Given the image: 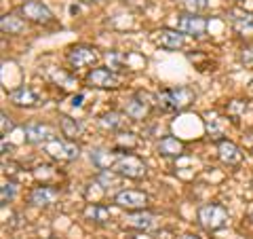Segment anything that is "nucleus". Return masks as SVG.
<instances>
[{
	"mask_svg": "<svg viewBox=\"0 0 253 239\" xmlns=\"http://www.w3.org/2000/svg\"><path fill=\"white\" fill-rule=\"evenodd\" d=\"M112 172H116L121 178H129V180H144L148 176L146 163L133 153H121V157L116 159V163L112 167Z\"/></svg>",
	"mask_w": 253,
	"mask_h": 239,
	"instance_id": "3",
	"label": "nucleus"
},
{
	"mask_svg": "<svg viewBox=\"0 0 253 239\" xmlns=\"http://www.w3.org/2000/svg\"><path fill=\"white\" fill-rule=\"evenodd\" d=\"M125 125V115L123 113H116V110H112V113H106L99 117V127L101 129H108V131H121Z\"/></svg>",
	"mask_w": 253,
	"mask_h": 239,
	"instance_id": "23",
	"label": "nucleus"
},
{
	"mask_svg": "<svg viewBox=\"0 0 253 239\" xmlns=\"http://www.w3.org/2000/svg\"><path fill=\"white\" fill-rule=\"evenodd\" d=\"M123 61V55L121 53H108V68L112 70H121L118 68V63Z\"/></svg>",
	"mask_w": 253,
	"mask_h": 239,
	"instance_id": "30",
	"label": "nucleus"
},
{
	"mask_svg": "<svg viewBox=\"0 0 253 239\" xmlns=\"http://www.w3.org/2000/svg\"><path fill=\"white\" fill-rule=\"evenodd\" d=\"M89 157H91V163L101 172V170H112L121 153L118 150H108V148H91Z\"/></svg>",
	"mask_w": 253,
	"mask_h": 239,
	"instance_id": "18",
	"label": "nucleus"
},
{
	"mask_svg": "<svg viewBox=\"0 0 253 239\" xmlns=\"http://www.w3.org/2000/svg\"><path fill=\"white\" fill-rule=\"evenodd\" d=\"M179 6L184 9V13L203 15L211 6V0H179Z\"/></svg>",
	"mask_w": 253,
	"mask_h": 239,
	"instance_id": "24",
	"label": "nucleus"
},
{
	"mask_svg": "<svg viewBox=\"0 0 253 239\" xmlns=\"http://www.w3.org/2000/svg\"><path fill=\"white\" fill-rule=\"evenodd\" d=\"M53 138H57L55 135V129L49 125V123H28L23 127V140L28 142V144H46V142H51Z\"/></svg>",
	"mask_w": 253,
	"mask_h": 239,
	"instance_id": "12",
	"label": "nucleus"
},
{
	"mask_svg": "<svg viewBox=\"0 0 253 239\" xmlns=\"http://www.w3.org/2000/svg\"><path fill=\"white\" fill-rule=\"evenodd\" d=\"M68 61L72 68H89V66H95V63L99 61V51L95 49V47H89V45H76L72 49L68 51Z\"/></svg>",
	"mask_w": 253,
	"mask_h": 239,
	"instance_id": "10",
	"label": "nucleus"
},
{
	"mask_svg": "<svg viewBox=\"0 0 253 239\" xmlns=\"http://www.w3.org/2000/svg\"><path fill=\"white\" fill-rule=\"evenodd\" d=\"M59 127H61V133L66 135L68 140H76L78 135L83 133V125L68 115H59Z\"/></svg>",
	"mask_w": 253,
	"mask_h": 239,
	"instance_id": "22",
	"label": "nucleus"
},
{
	"mask_svg": "<svg viewBox=\"0 0 253 239\" xmlns=\"http://www.w3.org/2000/svg\"><path fill=\"white\" fill-rule=\"evenodd\" d=\"M9 98L15 106H21V108H36L41 104V95H38L32 87H17V89H13L9 93Z\"/></svg>",
	"mask_w": 253,
	"mask_h": 239,
	"instance_id": "15",
	"label": "nucleus"
},
{
	"mask_svg": "<svg viewBox=\"0 0 253 239\" xmlns=\"http://www.w3.org/2000/svg\"><path fill=\"white\" fill-rule=\"evenodd\" d=\"M125 4L133 11H144L148 9V0H125Z\"/></svg>",
	"mask_w": 253,
	"mask_h": 239,
	"instance_id": "29",
	"label": "nucleus"
},
{
	"mask_svg": "<svg viewBox=\"0 0 253 239\" xmlns=\"http://www.w3.org/2000/svg\"><path fill=\"white\" fill-rule=\"evenodd\" d=\"M15 193H17V184H15L13 180L4 182L2 188H0V203H2V205H9L13 199H15Z\"/></svg>",
	"mask_w": 253,
	"mask_h": 239,
	"instance_id": "26",
	"label": "nucleus"
},
{
	"mask_svg": "<svg viewBox=\"0 0 253 239\" xmlns=\"http://www.w3.org/2000/svg\"><path fill=\"white\" fill-rule=\"evenodd\" d=\"M61 195V190L53 184H38L30 190L28 195V203L32 208H51Z\"/></svg>",
	"mask_w": 253,
	"mask_h": 239,
	"instance_id": "11",
	"label": "nucleus"
},
{
	"mask_svg": "<svg viewBox=\"0 0 253 239\" xmlns=\"http://www.w3.org/2000/svg\"><path fill=\"white\" fill-rule=\"evenodd\" d=\"M194 100H196L194 89H190L186 85H179V87H171V89L156 93V108H161L163 113H181Z\"/></svg>",
	"mask_w": 253,
	"mask_h": 239,
	"instance_id": "1",
	"label": "nucleus"
},
{
	"mask_svg": "<svg viewBox=\"0 0 253 239\" xmlns=\"http://www.w3.org/2000/svg\"><path fill=\"white\" fill-rule=\"evenodd\" d=\"M137 138H135V133H129V131H121L116 135V148L114 150H121V148H126V153L133 148H137Z\"/></svg>",
	"mask_w": 253,
	"mask_h": 239,
	"instance_id": "25",
	"label": "nucleus"
},
{
	"mask_svg": "<svg viewBox=\"0 0 253 239\" xmlns=\"http://www.w3.org/2000/svg\"><path fill=\"white\" fill-rule=\"evenodd\" d=\"M72 106H83V95H74V100H72Z\"/></svg>",
	"mask_w": 253,
	"mask_h": 239,
	"instance_id": "31",
	"label": "nucleus"
},
{
	"mask_svg": "<svg viewBox=\"0 0 253 239\" xmlns=\"http://www.w3.org/2000/svg\"><path fill=\"white\" fill-rule=\"evenodd\" d=\"M207 28H209V21L205 19L203 15H196V13H179L177 15V30L184 32L186 36L203 38L207 34Z\"/></svg>",
	"mask_w": 253,
	"mask_h": 239,
	"instance_id": "9",
	"label": "nucleus"
},
{
	"mask_svg": "<svg viewBox=\"0 0 253 239\" xmlns=\"http://www.w3.org/2000/svg\"><path fill=\"white\" fill-rule=\"evenodd\" d=\"M251 220H253V212H251Z\"/></svg>",
	"mask_w": 253,
	"mask_h": 239,
	"instance_id": "34",
	"label": "nucleus"
},
{
	"mask_svg": "<svg viewBox=\"0 0 253 239\" xmlns=\"http://www.w3.org/2000/svg\"><path fill=\"white\" fill-rule=\"evenodd\" d=\"M126 225H129L131 229H137V231H152L156 227V216L152 212H146V210L129 212Z\"/></svg>",
	"mask_w": 253,
	"mask_h": 239,
	"instance_id": "19",
	"label": "nucleus"
},
{
	"mask_svg": "<svg viewBox=\"0 0 253 239\" xmlns=\"http://www.w3.org/2000/svg\"><path fill=\"white\" fill-rule=\"evenodd\" d=\"M78 2H83V4H101V2H106V0H78Z\"/></svg>",
	"mask_w": 253,
	"mask_h": 239,
	"instance_id": "32",
	"label": "nucleus"
},
{
	"mask_svg": "<svg viewBox=\"0 0 253 239\" xmlns=\"http://www.w3.org/2000/svg\"><path fill=\"white\" fill-rule=\"evenodd\" d=\"M84 218L89 222H95V225H106V222L110 220V210L101 203H86Z\"/></svg>",
	"mask_w": 253,
	"mask_h": 239,
	"instance_id": "21",
	"label": "nucleus"
},
{
	"mask_svg": "<svg viewBox=\"0 0 253 239\" xmlns=\"http://www.w3.org/2000/svg\"><path fill=\"white\" fill-rule=\"evenodd\" d=\"M217 157L226 165H239L243 161V150L234 144L232 140H219L217 142Z\"/></svg>",
	"mask_w": 253,
	"mask_h": 239,
	"instance_id": "17",
	"label": "nucleus"
},
{
	"mask_svg": "<svg viewBox=\"0 0 253 239\" xmlns=\"http://www.w3.org/2000/svg\"><path fill=\"white\" fill-rule=\"evenodd\" d=\"M0 30H2V34H11V36L23 34L26 19L19 17L17 13H6V15H2V19H0Z\"/></svg>",
	"mask_w": 253,
	"mask_h": 239,
	"instance_id": "20",
	"label": "nucleus"
},
{
	"mask_svg": "<svg viewBox=\"0 0 253 239\" xmlns=\"http://www.w3.org/2000/svg\"><path fill=\"white\" fill-rule=\"evenodd\" d=\"M42 148L51 159L61 163H72L81 155V146L76 144V140H68V138H53Z\"/></svg>",
	"mask_w": 253,
	"mask_h": 239,
	"instance_id": "4",
	"label": "nucleus"
},
{
	"mask_svg": "<svg viewBox=\"0 0 253 239\" xmlns=\"http://www.w3.org/2000/svg\"><path fill=\"white\" fill-rule=\"evenodd\" d=\"M181 239H201V237H196V235H184Z\"/></svg>",
	"mask_w": 253,
	"mask_h": 239,
	"instance_id": "33",
	"label": "nucleus"
},
{
	"mask_svg": "<svg viewBox=\"0 0 253 239\" xmlns=\"http://www.w3.org/2000/svg\"><path fill=\"white\" fill-rule=\"evenodd\" d=\"M112 201H114L116 208L126 210V212H139V210L148 208V195L144 190H135V188L118 190Z\"/></svg>",
	"mask_w": 253,
	"mask_h": 239,
	"instance_id": "7",
	"label": "nucleus"
},
{
	"mask_svg": "<svg viewBox=\"0 0 253 239\" xmlns=\"http://www.w3.org/2000/svg\"><path fill=\"white\" fill-rule=\"evenodd\" d=\"M154 104H156V95H150L146 91H137L125 102V115L129 117L131 121H144Z\"/></svg>",
	"mask_w": 253,
	"mask_h": 239,
	"instance_id": "6",
	"label": "nucleus"
},
{
	"mask_svg": "<svg viewBox=\"0 0 253 239\" xmlns=\"http://www.w3.org/2000/svg\"><path fill=\"white\" fill-rule=\"evenodd\" d=\"M121 83V74L112 68H91L86 74V85L95 87V89H118Z\"/></svg>",
	"mask_w": 253,
	"mask_h": 239,
	"instance_id": "8",
	"label": "nucleus"
},
{
	"mask_svg": "<svg viewBox=\"0 0 253 239\" xmlns=\"http://www.w3.org/2000/svg\"><path fill=\"white\" fill-rule=\"evenodd\" d=\"M196 218H199V225L209 231V233H215L228 227V220H230V214L221 203H205L196 212Z\"/></svg>",
	"mask_w": 253,
	"mask_h": 239,
	"instance_id": "2",
	"label": "nucleus"
},
{
	"mask_svg": "<svg viewBox=\"0 0 253 239\" xmlns=\"http://www.w3.org/2000/svg\"><path fill=\"white\" fill-rule=\"evenodd\" d=\"M156 45H161L163 49L167 51H177V49H184L186 47V34L184 32H179L177 28L171 30V28H161L156 32L154 36Z\"/></svg>",
	"mask_w": 253,
	"mask_h": 239,
	"instance_id": "13",
	"label": "nucleus"
},
{
	"mask_svg": "<svg viewBox=\"0 0 253 239\" xmlns=\"http://www.w3.org/2000/svg\"><path fill=\"white\" fill-rule=\"evenodd\" d=\"M239 60H241V63H245V66L253 68V45L243 47L241 53H239Z\"/></svg>",
	"mask_w": 253,
	"mask_h": 239,
	"instance_id": "27",
	"label": "nucleus"
},
{
	"mask_svg": "<svg viewBox=\"0 0 253 239\" xmlns=\"http://www.w3.org/2000/svg\"><path fill=\"white\" fill-rule=\"evenodd\" d=\"M156 150H158V155H161V157L175 159V157H181V155H184L186 144H184V140L175 138V135H165V138L158 140Z\"/></svg>",
	"mask_w": 253,
	"mask_h": 239,
	"instance_id": "16",
	"label": "nucleus"
},
{
	"mask_svg": "<svg viewBox=\"0 0 253 239\" xmlns=\"http://www.w3.org/2000/svg\"><path fill=\"white\" fill-rule=\"evenodd\" d=\"M19 13L26 21L36 23V26H51L55 21L53 11L41 0H23L19 4Z\"/></svg>",
	"mask_w": 253,
	"mask_h": 239,
	"instance_id": "5",
	"label": "nucleus"
},
{
	"mask_svg": "<svg viewBox=\"0 0 253 239\" xmlns=\"http://www.w3.org/2000/svg\"><path fill=\"white\" fill-rule=\"evenodd\" d=\"M232 28L239 32L241 36H251L253 34V13L245 9H230L228 13Z\"/></svg>",
	"mask_w": 253,
	"mask_h": 239,
	"instance_id": "14",
	"label": "nucleus"
},
{
	"mask_svg": "<svg viewBox=\"0 0 253 239\" xmlns=\"http://www.w3.org/2000/svg\"><path fill=\"white\" fill-rule=\"evenodd\" d=\"M0 129H2V135H6L9 131H13L15 129V123H13V119L6 115V113H2L0 115Z\"/></svg>",
	"mask_w": 253,
	"mask_h": 239,
	"instance_id": "28",
	"label": "nucleus"
}]
</instances>
